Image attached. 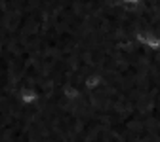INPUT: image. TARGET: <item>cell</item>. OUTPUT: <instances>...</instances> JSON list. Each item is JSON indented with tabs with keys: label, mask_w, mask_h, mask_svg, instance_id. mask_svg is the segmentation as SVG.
I'll return each mask as SVG.
<instances>
[{
	"label": "cell",
	"mask_w": 160,
	"mask_h": 142,
	"mask_svg": "<svg viewBox=\"0 0 160 142\" xmlns=\"http://www.w3.org/2000/svg\"><path fill=\"white\" fill-rule=\"evenodd\" d=\"M17 98H19V103H21L23 106L27 108H32L40 103V98H42V95H40V91L34 87V85H25L19 89L17 93Z\"/></svg>",
	"instance_id": "cell-1"
}]
</instances>
